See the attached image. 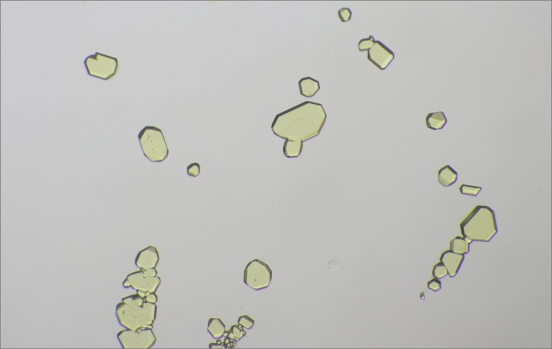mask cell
<instances>
[{
    "label": "cell",
    "mask_w": 552,
    "mask_h": 349,
    "mask_svg": "<svg viewBox=\"0 0 552 349\" xmlns=\"http://www.w3.org/2000/svg\"><path fill=\"white\" fill-rule=\"evenodd\" d=\"M326 120V112L321 104L305 102L278 114L272 130L283 140L304 142L320 134Z\"/></svg>",
    "instance_id": "cell-1"
},
{
    "label": "cell",
    "mask_w": 552,
    "mask_h": 349,
    "mask_svg": "<svg viewBox=\"0 0 552 349\" xmlns=\"http://www.w3.org/2000/svg\"><path fill=\"white\" fill-rule=\"evenodd\" d=\"M157 306L136 294L122 299L116 306V316L120 326L126 330L152 328L156 318Z\"/></svg>",
    "instance_id": "cell-2"
},
{
    "label": "cell",
    "mask_w": 552,
    "mask_h": 349,
    "mask_svg": "<svg viewBox=\"0 0 552 349\" xmlns=\"http://www.w3.org/2000/svg\"><path fill=\"white\" fill-rule=\"evenodd\" d=\"M460 230L472 242H489L498 232L494 212L488 206H477L460 224Z\"/></svg>",
    "instance_id": "cell-3"
},
{
    "label": "cell",
    "mask_w": 552,
    "mask_h": 349,
    "mask_svg": "<svg viewBox=\"0 0 552 349\" xmlns=\"http://www.w3.org/2000/svg\"><path fill=\"white\" fill-rule=\"evenodd\" d=\"M144 156L152 162H162L168 158L169 150L162 130L146 126L138 134Z\"/></svg>",
    "instance_id": "cell-4"
},
{
    "label": "cell",
    "mask_w": 552,
    "mask_h": 349,
    "mask_svg": "<svg viewBox=\"0 0 552 349\" xmlns=\"http://www.w3.org/2000/svg\"><path fill=\"white\" fill-rule=\"evenodd\" d=\"M84 64L90 76L105 81L114 78L118 68V62L116 58L98 52L88 56L84 60Z\"/></svg>",
    "instance_id": "cell-5"
},
{
    "label": "cell",
    "mask_w": 552,
    "mask_h": 349,
    "mask_svg": "<svg viewBox=\"0 0 552 349\" xmlns=\"http://www.w3.org/2000/svg\"><path fill=\"white\" fill-rule=\"evenodd\" d=\"M272 280V271L262 261L254 260L248 263L244 271V282L256 290H264L270 286Z\"/></svg>",
    "instance_id": "cell-6"
},
{
    "label": "cell",
    "mask_w": 552,
    "mask_h": 349,
    "mask_svg": "<svg viewBox=\"0 0 552 349\" xmlns=\"http://www.w3.org/2000/svg\"><path fill=\"white\" fill-rule=\"evenodd\" d=\"M157 274L155 268L130 274L124 280V288H132L136 292H142L146 297L148 294L155 293L162 283V280L157 276Z\"/></svg>",
    "instance_id": "cell-7"
},
{
    "label": "cell",
    "mask_w": 552,
    "mask_h": 349,
    "mask_svg": "<svg viewBox=\"0 0 552 349\" xmlns=\"http://www.w3.org/2000/svg\"><path fill=\"white\" fill-rule=\"evenodd\" d=\"M118 338L123 348H150L156 342L152 328L122 330Z\"/></svg>",
    "instance_id": "cell-8"
},
{
    "label": "cell",
    "mask_w": 552,
    "mask_h": 349,
    "mask_svg": "<svg viewBox=\"0 0 552 349\" xmlns=\"http://www.w3.org/2000/svg\"><path fill=\"white\" fill-rule=\"evenodd\" d=\"M394 54L390 48L380 41L374 42V46L368 50V60L380 70H385L394 60Z\"/></svg>",
    "instance_id": "cell-9"
},
{
    "label": "cell",
    "mask_w": 552,
    "mask_h": 349,
    "mask_svg": "<svg viewBox=\"0 0 552 349\" xmlns=\"http://www.w3.org/2000/svg\"><path fill=\"white\" fill-rule=\"evenodd\" d=\"M159 259L156 248L150 246L138 252L135 259V264L140 270H152L156 268Z\"/></svg>",
    "instance_id": "cell-10"
},
{
    "label": "cell",
    "mask_w": 552,
    "mask_h": 349,
    "mask_svg": "<svg viewBox=\"0 0 552 349\" xmlns=\"http://www.w3.org/2000/svg\"><path fill=\"white\" fill-rule=\"evenodd\" d=\"M464 260H465V255L455 253L451 250L444 252L440 258V262L443 263L446 266L448 275L450 278H454L458 275Z\"/></svg>",
    "instance_id": "cell-11"
},
{
    "label": "cell",
    "mask_w": 552,
    "mask_h": 349,
    "mask_svg": "<svg viewBox=\"0 0 552 349\" xmlns=\"http://www.w3.org/2000/svg\"><path fill=\"white\" fill-rule=\"evenodd\" d=\"M298 86L300 94L306 98L315 96L320 89L319 82L310 76L302 78L298 82Z\"/></svg>",
    "instance_id": "cell-12"
},
{
    "label": "cell",
    "mask_w": 552,
    "mask_h": 349,
    "mask_svg": "<svg viewBox=\"0 0 552 349\" xmlns=\"http://www.w3.org/2000/svg\"><path fill=\"white\" fill-rule=\"evenodd\" d=\"M458 173L448 165L438 171V182L444 187H450L456 182Z\"/></svg>",
    "instance_id": "cell-13"
},
{
    "label": "cell",
    "mask_w": 552,
    "mask_h": 349,
    "mask_svg": "<svg viewBox=\"0 0 552 349\" xmlns=\"http://www.w3.org/2000/svg\"><path fill=\"white\" fill-rule=\"evenodd\" d=\"M447 122L446 116L444 112L430 113L426 116L427 127L433 130L443 129Z\"/></svg>",
    "instance_id": "cell-14"
},
{
    "label": "cell",
    "mask_w": 552,
    "mask_h": 349,
    "mask_svg": "<svg viewBox=\"0 0 552 349\" xmlns=\"http://www.w3.org/2000/svg\"><path fill=\"white\" fill-rule=\"evenodd\" d=\"M302 142L288 140L283 146V153L288 158H296L300 155L303 148Z\"/></svg>",
    "instance_id": "cell-15"
},
{
    "label": "cell",
    "mask_w": 552,
    "mask_h": 349,
    "mask_svg": "<svg viewBox=\"0 0 552 349\" xmlns=\"http://www.w3.org/2000/svg\"><path fill=\"white\" fill-rule=\"evenodd\" d=\"M208 330L214 339H220L226 334V325L220 319L213 318L208 322Z\"/></svg>",
    "instance_id": "cell-16"
},
{
    "label": "cell",
    "mask_w": 552,
    "mask_h": 349,
    "mask_svg": "<svg viewBox=\"0 0 552 349\" xmlns=\"http://www.w3.org/2000/svg\"><path fill=\"white\" fill-rule=\"evenodd\" d=\"M472 241L466 238L458 236L451 240L450 250L455 253L466 255L469 253L470 244Z\"/></svg>",
    "instance_id": "cell-17"
},
{
    "label": "cell",
    "mask_w": 552,
    "mask_h": 349,
    "mask_svg": "<svg viewBox=\"0 0 552 349\" xmlns=\"http://www.w3.org/2000/svg\"><path fill=\"white\" fill-rule=\"evenodd\" d=\"M246 332L244 330V328L240 324L234 325L232 326L229 332H226L224 336L226 337L230 338V339L233 340L236 342L240 341L242 338H244L246 336Z\"/></svg>",
    "instance_id": "cell-18"
},
{
    "label": "cell",
    "mask_w": 552,
    "mask_h": 349,
    "mask_svg": "<svg viewBox=\"0 0 552 349\" xmlns=\"http://www.w3.org/2000/svg\"><path fill=\"white\" fill-rule=\"evenodd\" d=\"M460 192L462 194L472 196H477V195L480 193L482 191V188L480 187H477V186H468V184H462L460 186Z\"/></svg>",
    "instance_id": "cell-19"
},
{
    "label": "cell",
    "mask_w": 552,
    "mask_h": 349,
    "mask_svg": "<svg viewBox=\"0 0 552 349\" xmlns=\"http://www.w3.org/2000/svg\"><path fill=\"white\" fill-rule=\"evenodd\" d=\"M448 275V271L446 266L442 262L438 263L434 266L432 270V276L435 278L442 280Z\"/></svg>",
    "instance_id": "cell-20"
},
{
    "label": "cell",
    "mask_w": 552,
    "mask_h": 349,
    "mask_svg": "<svg viewBox=\"0 0 552 349\" xmlns=\"http://www.w3.org/2000/svg\"><path fill=\"white\" fill-rule=\"evenodd\" d=\"M374 42H376V40H374V36H369L368 38L361 40L358 43V49L361 52L368 51L370 50L371 48L374 46Z\"/></svg>",
    "instance_id": "cell-21"
},
{
    "label": "cell",
    "mask_w": 552,
    "mask_h": 349,
    "mask_svg": "<svg viewBox=\"0 0 552 349\" xmlns=\"http://www.w3.org/2000/svg\"><path fill=\"white\" fill-rule=\"evenodd\" d=\"M238 323V324H240V326H242L243 328H246V330H250L253 328L255 321L248 316H242L239 318Z\"/></svg>",
    "instance_id": "cell-22"
},
{
    "label": "cell",
    "mask_w": 552,
    "mask_h": 349,
    "mask_svg": "<svg viewBox=\"0 0 552 349\" xmlns=\"http://www.w3.org/2000/svg\"><path fill=\"white\" fill-rule=\"evenodd\" d=\"M338 16L342 22L350 21L352 18V12L348 8H342L338 10Z\"/></svg>",
    "instance_id": "cell-23"
},
{
    "label": "cell",
    "mask_w": 552,
    "mask_h": 349,
    "mask_svg": "<svg viewBox=\"0 0 552 349\" xmlns=\"http://www.w3.org/2000/svg\"><path fill=\"white\" fill-rule=\"evenodd\" d=\"M200 172V166L198 162H193L187 168V173L190 176L197 177Z\"/></svg>",
    "instance_id": "cell-24"
},
{
    "label": "cell",
    "mask_w": 552,
    "mask_h": 349,
    "mask_svg": "<svg viewBox=\"0 0 552 349\" xmlns=\"http://www.w3.org/2000/svg\"><path fill=\"white\" fill-rule=\"evenodd\" d=\"M427 286L429 290H432L434 292H438V290H440L442 288V281L434 278L431 280H430L429 282H428Z\"/></svg>",
    "instance_id": "cell-25"
},
{
    "label": "cell",
    "mask_w": 552,
    "mask_h": 349,
    "mask_svg": "<svg viewBox=\"0 0 552 349\" xmlns=\"http://www.w3.org/2000/svg\"><path fill=\"white\" fill-rule=\"evenodd\" d=\"M144 298L147 302L154 303V304H156L157 300H158V298H157V296L155 293L148 294Z\"/></svg>",
    "instance_id": "cell-26"
},
{
    "label": "cell",
    "mask_w": 552,
    "mask_h": 349,
    "mask_svg": "<svg viewBox=\"0 0 552 349\" xmlns=\"http://www.w3.org/2000/svg\"><path fill=\"white\" fill-rule=\"evenodd\" d=\"M224 344H226V348H234L236 346L237 342L233 340L230 339V338H229L226 337V340H224Z\"/></svg>",
    "instance_id": "cell-27"
},
{
    "label": "cell",
    "mask_w": 552,
    "mask_h": 349,
    "mask_svg": "<svg viewBox=\"0 0 552 349\" xmlns=\"http://www.w3.org/2000/svg\"><path fill=\"white\" fill-rule=\"evenodd\" d=\"M209 347L210 348H226V345L224 342H221L220 341H217L216 343L210 344Z\"/></svg>",
    "instance_id": "cell-28"
}]
</instances>
